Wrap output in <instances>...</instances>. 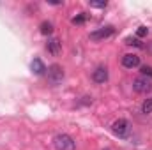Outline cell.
Instances as JSON below:
<instances>
[{"label": "cell", "mask_w": 152, "mask_h": 150, "mask_svg": "<svg viewBox=\"0 0 152 150\" xmlns=\"http://www.w3.org/2000/svg\"><path fill=\"white\" fill-rule=\"evenodd\" d=\"M53 143H55V149L57 150H75L76 149V143L75 140L69 136V134H57L55 136V140H53Z\"/></svg>", "instance_id": "1"}, {"label": "cell", "mask_w": 152, "mask_h": 150, "mask_svg": "<svg viewBox=\"0 0 152 150\" xmlns=\"http://www.w3.org/2000/svg\"><path fill=\"white\" fill-rule=\"evenodd\" d=\"M48 79H50L51 85L62 83V79H64V69H62V66H58V64L50 66L48 67Z\"/></svg>", "instance_id": "2"}, {"label": "cell", "mask_w": 152, "mask_h": 150, "mask_svg": "<svg viewBox=\"0 0 152 150\" xmlns=\"http://www.w3.org/2000/svg\"><path fill=\"white\" fill-rule=\"evenodd\" d=\"M112 131H113L115 136H118V138H126V136L129 134V122H127L126 118H118L117 122H113Z\"/></svg>", "instance_id": "3"}, {"label": "cell", "mask_w": 152, "mask_h": 150, "mask_svg": "<svg viewBox=\"0 0 152 150\" xmlns=\"http://www.w3.org/2000/svg\"><path fill=\"white\" fill-rule=\"evenodd\" d=\"M151 88H152L151 81L147 78H143V76L142 78H136L133 81V90L138 92V94H147V92H151Z\"/></svg>", "instance_id": "4"}, {"label": "cell", "mask_w": 152, "mask_h": 150, "mask_svg": "<svg viewBox=\"0 0 152 150\" xmlns=\"http://www.w3.org/2000/svg\"><path fill=\"white\" fill-rule=\"evenodd\" d=\"M110 36H113V27H103L99 30L90 32V39L92 41H103V39H108Z\"/></svg>", "instance_id": "5"}, {"label": "cell", "mask_w": 152, "mask_h": 150, "mask_svg": "<svg viewBox=\"0 0 152 150\" xmlns=\"http://www.w3.org/2000/svg\"><path fill=\"white\" fill-rule=\"evenodd\" d=\"M122 66L126 69H133V67H138L140 66V57L134 55V53H127L122 57Z\"/></svg>", "instance_id": "6"}, {"label": "cell", "mask_w": 152, "mask_h": 150, "mask_svg": "<svg viewBox=\"0 0 152 150\" xmlns=\"http://www.w3.org/2000/svg\"><path fill=\"white\" fill-rule=\"evenodd\" d=\"M46 50H48V51H50L53 57L60 55V51H62V42H60V39L51 37L48 42H46Z\"/></svg>", "instance_id": "7"}, {"label": "cell", "mask_w": 152, "mask_h": 150, "mask_svg": "<svg viewBox=\"0 0 152 150\" xmlns=\"http://www.w3.org/2000/svg\"><path fill=\"white\" fill-rule=\"evenodd\" d=\"M92 79L96 83H104L108 79V69L106 67H97L94 73H92Z\"/></svg>", "instance_id": "8"}, {"label": "cell", "mask_w": 152, "mask_h": 150, "mask_svg": "<svg viewBox=\"0 0 152 150\" xmlns=\"http://www.w3.org/2000/svg\"><path fill=\"white\" fill-rule=\"evenodd\" d=\"M30 69H32V73L34 74H44V71H46V67H44V64H42V60L41 58H34L32 60V64H30Z\"/></svg>", "instance_id": "9"}, {"label": "cell", "mask_w": 152, "mask_h": 150, "mask_svg": "<svg viewBox=\"0 0 152 150\" xmlns=\"http://www.w3.org/2000/svg\"><path fill=\"white\" fill-rule=\"evenodd\" d=\"M39 28H41V34H42V36H50V34L53 32V25H51L50 21H42Z\"/></svg>", "instance_id": "10"}, {"label": "cell", "mask_w": 152, "mask_h": 150, "mask_svg": "<svg viewBox=\"0 0 152 150\" xmlns=\"http://www.w3.org/2000/svg\"><path fill=\"white\" fill-rule=\"evenodd\" d=\"M142 113H145V115L152 113V97L143 101V104H142Z\"/></svg>", "instance_id": "11"}, {"label": "cell", "mask_w": 152, "mask_h": 150, "mask_svg": "<svg viewBox=\"0 0 152 150\" xmlns=\"http://www.w3.org/2000/svg\"><path fill=\"white\" fill-rule=\"evenodd\" d=\"M88 5H90V7H96V9H104V7L108 5V2H106V0H101V2H97V0H90Z\"/></svg>", "instance_id": "12"}, {"label": "cell", "mask_w": 152, "mask_h": 150, "mask_svg": "<svg viewBox=\"0 0 152 150\" xmlns=\"http://www.w3.org/2000/svg\"><path fill=\"white\" fill-rule=\"evenodd\" d=\"M136 36H138V37H145V36H149V28H147L145 25L138 27V30H136Z\"/></svg>", "instance_id": "13"}, {"label": "cell", "mask_w": 152, "mask_h": 150, "mask_svg": "<svg viewBox=\"0 0 152 150\" xmlns=\"http://www.w3.org/2000/svg\"><path fill=\"white\" fill-rule=\"evenodd\" d=\"M140 71H142L143 78H145V76L152 78V67H151V66H142V67H140Z\"/></svg>", "instance_id": "14"}, {"label": "cell", "mask_w": 152, "mask_h": 150, "mask_svg": "<svg viewBox=\"0 0 152 150\" xmlns=\"http://www.w3.org/2000/svg\"><path fill=\"white\" fill-rule=\"evenodd\" d=\"M126 44H129V46H136V48H142V42H140L138 39H133V37L126 39Z\"/></svg>", "instance_id": "15"}, {"label": "cell", "mask_w": 152, "mask_h": 150, "mask_svg": "<svg viewBox=\"0 0 152 150\" xmlns=\"http://www.w3.org/2000/svg\"><path fill=\"white\" fill-rule=\"evenodd\" d=\"M85 20H87V14H85V12H81L80 16H76V18H73V23H75V25H80V23H83Z\"/></svg>", "instance_id": "16"}, {"label": "cell", "mask_w": 152, "mask_h": 150, "mask_svg": "<svg viewBox=\"0 0 152 150\" xmlns=\"http://www.w3.org/2000/svg\"><path fill=\"white\" fill-rule=\"evenodd\" d=\"M106 150H110V149H106Z\"/></svg>", "instance_id": "17"}]
</instances>
